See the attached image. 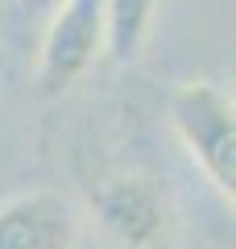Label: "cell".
Returning <instances> with one entry per match:
<instances>
[{"label":"cell","instance_id":"obj_1","mask_svg":"<svg viewBox=\"0 0 236 249\" xmlns=\"http://www.w3.org/2000/svg\"><path fill=\"white\" fill-rule=\"evenodd\" d=\"M170 129L219 196H236V104L224 88L191 79L170 96Z\"/></svg>","mask_w":236,"mask_h":249},{"label":"cell","instance_id":"obj_2","mask_svg":"<svg viewBox=\"0 0 236 249\" xmlns=\"http://www.w3.org/2000/svg\"><path fill=\"white\" fill-rule=\"evenodd\" d=\"M96 224L120 249H166L170 245V196L153 175L124 170L91 191Z\"/></svg>","mask_w":236,"mask_h":249},{"label":"cell","instance_id":"obj_3","mask_svg":"<svg viewBox=\"0 0 236 249\" xmlns=\"http://www.w3.org/2000/svg\"><path fill=\"white\" fill-rule=\"evenodd\" d=\"M104 50V0H62L46 17V37L37 54V83L62 91L87 71Z\"/></svg>","mask_w":236,"mask_h":249},{"label":"cell","instance_id":"obj_4","mask_svg":"<svg viewBox=\"0 0 236 249\" xmlns=\"http://www.w3.org/2000/svg\"><path fill=\"white\" fill-rule=\"evenodd\" d=\"M79 212L58 191H25L0 204V249H75Z\"/></svg>","mask_w":236,"mask_h":249},{"label":"cell","instance_id":"obj_5","mask_svg":"<svg viewBox=\"0 0 236 249\" xmlns=\"http://www.w3.org/2000/svg\"><path fill=\"white\" fill-rule=\"evenodd\" d=\"M157 0H104V50L112 62H133L145 50Z\"/></svg>","mask_w":236,"mask_h":249},{"label":"cell","instance_id":"obj_6","mask_svg":"<svg viewBox=\"0 0 236 249\" xmlns=\"http://www.w3.org/2000/svg\"><path fill=\"white\" fill-rule=\"evenodd\" d=\"M13 4H17L25 17H50V13L58 9L62 0H13Z\"/></svg>","mask_w":236,"mask_h":249}]
</instances>
